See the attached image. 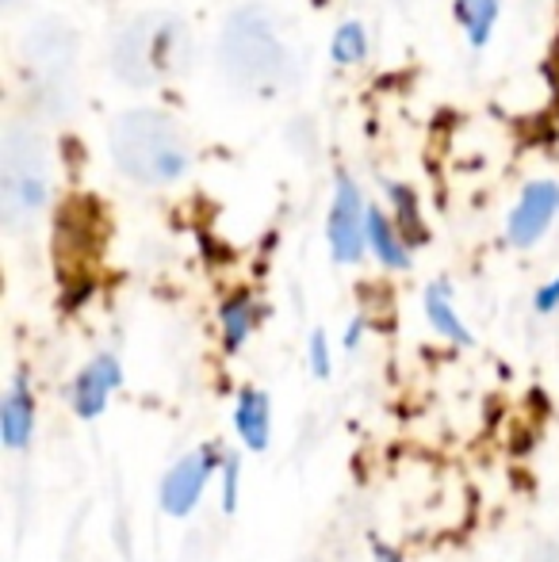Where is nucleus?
I'll return each instance as SVG.
<instances>
[{
	"label": "nucleus",
	"instance_id": "f257e3e1",
	"mask_svg": "<svg viewBox=\"0 0 559 562\" xmlns=\"http://www.w3.org/2000/svg\"><path fill=\"white\" fill-rule=\"evenodd\" d=\"M215 69L246 100H277L299 81V54L288 23L269 4H238L215 35Z\"/></svg>",
	"mask_w": 559,
	"mask_h": 562
},
{
	"label": "nucleus",
	"instance_id": "f03ea898",
	"mask_svg": "<svg viewBox=\"0 0 559 562\" xmlns=\"http://www.w3.org/2000/svg\"><path fill=\"white\" fill-rule=\"evenodd\" d=\"M108 157L115 172L135 188H172L188 180L195 165V146L188 126L169 108L138 104L112 119Z\"/></svg>",
	"mask_w": 559,
	"mask_h": 562
},
{
	"label": "nucleus",
	"instance_id": "7ed1b4c3",
	"mask_svg": "<svg viewBox=\"0 0 559 562\" xmlns=\"http://www.w3.org/2000/svg\"><path fill=\"white\" fill-rule=\"evenodd\" d=\"M195 54V38L185 15L149 8L112 31L108 43V69L120 85L135 92L165 89L188 74Z\"/></svg>",
	"mask_w": 559,
	"mask_h": 562
},
{
	"label": "nucleus",
	"instance_id": "20e7f679",
	"mask_svg": "<svg viewBox=\"0 0 559 562\" xmlns=\"http://www.w3.org/2000/svg\"><path fill=\"white\" fill-rule=\"evenodd\" d=\"M51 203V149L31 115L0 131V218L4 229H27Z\"/></svg>",
	"mask_w": 559,
	"mask_h": 562
},
{
	"label": "nucleus",
	"instance_id": "39448f33",
	"mask_svg": "<svg viewBox=\"0 0 559 562\" xmlns=\"http://www.w3.org/2000/svg\"><path fill=\"white\" fill-rule=\"evenodd\" d=\"M27 115L66 119L77 97V35L69 20H38L20 46Z\"/></svg>",
	"mask_w": 559,
	"mask_h": 562
},
{
	"label": "nucleus",
	"instance_id": "423d86ee",
	"mask_svg": "<svg viewBox=\"0 0 559 562\" xmlns=\"http://www.w3.org/2000/svg\"><path fill=\"white\" fill-rule=\"evenodd\" d=\"M368 215L372 203L365 200L360 184L349 172H337L326 207V245L337 265H357L368 252Z\"/></svg>",
	"mask_w": 559,
	"mask_h": 562
},
{
	"label": "nucleus",
	"instance_id": "0eeeda50",
	"mask_svg": "<svg viewBox=\"0 0 559 562\" xmlns=\"http://www.w3.org/2000/svg\"><path fill=\"white\" fill-rule=\"evenodd\" d=\"M559 223V180L540 177L517 192L514 207L506 215V241L514 249H533L545 241V234Z\"/></svg>",
	"mask_w": 559,
	"mask_h": 562
},
{
	"label": "nucleus",
	"instance_id": "6e6552de",
	"mask_svg": "<svg viewBox=\"0 0 559 562\" xmlns=\"http://www.w3.org/2000/svg\"><path fill=\"white\" fill-rule=\"evenodd\" d=\"M223 459L226 456L219 448H200V451H188L185 459H177L169 467V474L161 479V509L169 517H188L200 505L208 482L223 471Z\"/></svg>",
	"mask_w": 559,
	"mask_h": 562
},
{
	"label": "nucleus",
	"instance_id": "1a4fd4ad",
	"mask_svg": "<svg viewBox=\"0 0 559 562\" xmlns=\"http://www.w3.org/2000/svg\"><path fill=\"white\" fill-rule=\"evenodd\" d=\"M120 383H123L120 360H115L112 352H100L97 360H92L89 368H85L81 375L74 379V386H69V398H74V409H77L81 417H97L100 409H104L108 394H112Z\"/></svg>",
	"mask_w": 559,
	"mask_h": 562
},
{
	"label": "nucleus",
	"instance_id": "9d476101",
	"mask_svg": "<svg viewBox=\"0 0 559 562\" xmlns=\"http://www.w3.org/2000/svg\"><path fill=\"white\" fill-rule=\"evenodd\" d=\"M31 429H35V394H31L27 379L12 375L4 391V402H0V432H4L8 448H23L31 440Z\"/></svg>",
	"mask_w": 559,
	"mask_h": 562
},
{
	"label": "nucleus",
	"instance_id": "9b49d317",
	"mask_svg": "<svg viewBox=\"0 0 559 562\" xmlns=\"http://www.w3.org/2000/svg\"><path fill=\"white\" fill-rule=\"evenodd\" d=\"M368 252L380 260L383 268H395V272H406L414 260L411 241L403 237V229L395 226V218L383 207L372 203V215H368Z\"/></svg>",
	"mask_w": 559,
	"mask_h": 562
},
{
	"label": "nucleus",
	"instance_id": "f8f14e48",
	"mask_svg": "<svg viewBox=\"0 0 559 562\" xmlns=\"http://www.w3.org/2000/svg\"><path fill=\"white\" fill-rule=\"evenodd\" d=\"M452 20L471 50H487L502 23V0H452Z\"/></svg>",
	"mask_w": 559,
	"mask_h": 562
},
{
	"label": "nucleus",
	"instance_id": "ddd939ff",
	"mask_svg": "<svg viewBox=\"0 0 559 562\" xmlns=\"http://www.w3.org/2000/svg\"><path fill=\"white\" fill-rule=\"evenodd\" d=\"M234 429L238 437L246 440V448L261 451L269 445V429H272V406H269V394L265 391H242L238 394V406H234Z\"/></svg>",
	"mask_w": 559,
	"mask_h": 562
},
{
	"label": "nucleus",
	"instance_id": "4468645a",
	"mask_svg": "<svg viewBox=\"0 0 559 562\" xmlns=\"http://www.w3.org/2000/svg\"><path fill=\"white\" fill-rule=\"evenodd\" d=\"M422 306H425V322H429V329H437L440 337L456 340V345H471V329L463 326L448 283H429L425 295H422Z\"/></svg>",
	"mask_w": 559,
	"mask_h": 562
},
{
	"label": "nucleus",
	"instance_id": "2eb2a0df",
	"mask_svg": "<svg viewBox=\"0 0 559 562\" xmlns=\"http://www.w3.org/2000/svg\"><path fill=\"white\" fill-rule=\"evenodd\" d=\"M261 314H265L261 303H257L249 291H238V295L226 299L223 311H219V326H223V340H226V348H231V352H238V348L254 337Z\"/></svg>",
	"mask_w": 559,
	"mask_h": 562
},
{
	"label": "nucleus",
	"instance_id": "dca6fc26",
	"mask_svg": "<svg viewBox=\"0 0 559 562\" xmlns=\"http://www.w3.org/2000/svg\"><path fill=\"white\" fill-rule=\"evenodd\" d=\"M326 54L337 69H357V66H365L368 54H372V35H368V27L360 20H342L329 31Z\"/></svg>",
	"mask_w": 559,
	"mask_h": 562
},
{
	"label": "nucleus",
	"instance_id": "f3484780",
	"mask_svg": "<svg viewBox=\"0 0 559 562\" xmlns=\"http://www.w3.org/2000/svg\"><path fill=\"white\" fill-rule=\"evenodd\" d=\"M383 188H388L391 218H395V226L403 229V237L411 241V249H414V245H422L425 241V223H422V203H418V195H414L406 184H395V180H388Z\"/></svg>",
	"mask_w": 559,
	"mask_h": 562
},
{
	"label": "nucleus",
	"instance_id": "a211bd4d",
	"mask_svg": "<svg viewBox=\"0 0 559 562\" xmlns=\"http://www.w3.org/2000/svg\"><path fill=\"white\" fill-rule=\"evenodd\" d=\"M223 509L231 513L234 505H238V474H242V467H238V456H226L223 459Z\"/></svg>",
	"mask_w": 559,
	"mask_h": 562
},
{
	"label": "nucleus",
	"instance_id": "6ab92c4d",
	"mask_svg": "<svg viewBox=\"0 0 559 562\" xmlns=\"http://www.w3.org/2000/svg\"><path fill=\"white\" fill-rule=\"evenodd\" d=\"M306 360H311V371L318 379L329 375V340H326V334H322V329L311 337V345H306Z\"/></svg>",
	"mask_w": 559,
	"mask_h": 562
},
{
	"label": "nucleus",
	"instance_id": "aec40b11",
	"mask_svg": "<svg viewBox=\"0 0 559 562\" xmlns=\"http://www.w3.org/2000/svg\"><path fill=\"white\" fill-rule=\"evenodd\" d=\"M533 303H537V311H540V314L559 311V276H556V280H548L545 288L537 291V299H533Z\"/></svg>",
	"mask_w": 559,
	"mask_h": 562
},
{
	"label": "nucleus",
	"instance_id": "412c9836",
	"mask_svg": "<svg viewBox=\"0 0 559 562\" xmlns=\"http://www.w3.org/2000/svg\"><path fill=\"white\" fill-rule=\"evenodd\" d=\"M372 562H403V559H399L391 548H380V543H376V559Z\"/></svg>",
	"mask_w": 559,
	"mask_h": 562
},
{
	"label": "nucleus",
	"instance_id": "4be33fe9",
	"mask_svg": "<svg viewBox=\"0 0 559 562\" xmlns=\"http://www.w3.org/2000/svg\"><path fill=\"white\" fill-rule=\"evenodd\" d=\"M357 340H360V322H353L349 334H345V348H357Z\"/></svg>",
	"mask_w": 559,
	"mask_h": 562
},
{
	"label": "nucleus",
	"instance_id": "5701e85b",
	"mask_svg": "<svg viewBox=\"0 0 559 562\" xmlns=\"http://www.w3.org/2000/svg\"><path fill=\"white\" fill-rule=\"evenodd\" d=\"M0 4H4V8H15V4H20V0H0Z\"/></svg>",
	"mask_w": 559,
	"mask_h": 562
}]
</instances>
